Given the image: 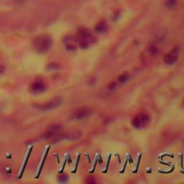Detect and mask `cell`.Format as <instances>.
Returning a JSON list of instances; mask_svg holds the SVG:
<instances>
[{"label":"cell","instance_id":"obj_10","mask_svg":"<svg viewBox=\"0 0 184 184\" xmlns=\"http://www.w3.org/2000/svg\"><path fill=\"white\" fill-rule=\"evenodd\" d=\"M132 124L133 127L136 129H140V128H141L142 127H143L139 115H137V116L135 117L134 119H133L132 122Z\"/></svg>","mask_w":184,"mask_h":184},{"label":"cell","instance_id":"obj_3","mask_svg":"<svg viewBox=\"0 0 184 184\" xmlns=\"http://www.w3.org/2000/svg\"><path fill=\"white\" fill-rule=\"evenodd\" d=\"M76 42H78V43H94L96 42V38L95 36L93 35L92 33L89 29L85 27H80L77 31Z\"/></svg>","mask_w":184,"mask_h":184},{"label":"cell","instance_id":"obj_19","mask_svg":"<svg viewBox=\"0 0 184 184\" xmlns=\"http://www.w3.org/2000/svg\"><path fill=\"white\" fill-rule=\"evenodd\" d=\"M111 157H112V155L110 154L109 155V157H108V160H107V164H106V169L104 170V171H103V173H107V171H108V168H109V163H110V160H111Z\"/></svg>","mask_w":184,"mask_h":184},{"label":"cell","instance_id":"obj_7","mask_svg":"<svg viewBox=\"0 0 184 184\" xmlns=\"http://www.w3.org/2000/svg\"><path fill=\"white\" fill-rule=\"evenodd\" d=\"M47 89V86L42 80L35 81L30 86V92L35 94H40L44 93Z\"/></svg>","mask_w":184,"mask_h":184},{"label":"cell","instance_id":"obj_31","mask_svg":"<svg viewBox=\"0 0 184 184\" xmlns=\"http://www.w3.org/2000/svg\"><path fill=\"white\" fill-rule=\"evenodd\" d=\"M164 156H171V157H173V155H169V154H164V155H163L160 157H161V158H162V157H164Z\"/></svg>","mask_w":184,"mask_h":184},{"label":"cell","instance_id":"obj_13","mask_svg":"<svg viewBox=\"0 0 184 184\" xmlns=\"http://www.w3.org/2000/svg\"><path fill=\"white\" fill-rule=\"evenodd\" d=\"M61 66L57 63H50L46 66V69L48 71H56L61 69Z\"/></svg>","mask_w":184,"mask_h":184},{"label":"cell","instance_id":"obj_20","mask_svg":"<svg viewBox=\"0 0 184 184\" xmlns=\"http://www.w3.org/2000/svg\"><path fill=\"white\" fill-rule=\"evenodd\" d=\"M141 157H142V154H141V155H140L139 157H138V160H137V163L136 169L134 170V171H133V173H137L138 168H139V166H140V160H141Z\"/></svg>","mask_w":184,"mask_h":184},{"label":"cell","instance_id":"obj_24","mask_svg":"<svg viewBox=\"0 0 184 184\" xmlns=\"http://www.w3.org/2000/svg\"><path fill=\"white\" fill-rule=\"evenodd\" d=\"M97 162H98V158L96 159V160H95V163H94V168H93V169H92V171H90V173H94V171H95V168H96V163H97Z\"/></svg>","mask_w":184,"mask_h":184},{"label":"cell","instance_id":"obj_5","mask_svg":"<svg viewBox=\"0 0 184 184\" xmlns=\"http://www.w3.org/2000/svg\"><path fill=\"white\" fill-rule=\"evenodd\" d=\"M62 129V126L60 124H55V125L50 126L49 128L46 129V131L42 134L40 137V140H52L55 138L58 134H60Z\"/></svg>","mask_w":184,"mask_h":184},{"label":"cell","instance_id":"obj_18","mask_svg":"<svg viewBox=\"0 0 184 184\" xmlns=\"http://www.w3.org/2000/svg\"><path fill=\"white\" fill-rule=\"evenodd\" d=\"M117 84L116 82H112L108 85V89L110 91H114L115 89L117 88Z\"/></svg>","mask_w":184,"mask_h":184},{"label":"cell","instance_id":"obj_28","mask_svg":"<svg viewBox=\"0 0 184 184\" xmlns=\"http://www.w3.org/2000/svg\"><path fill=\"white\" fill-rule=\"evenodd\" d=\"M173 170H174V166H173V167H172V168H171V170H170V171H168V172H163V171H160V172L163 173H170L173 172Z\"/></svg>","mask_w":184,"mask_h":184},{"label":"cell","instance_id":"obj_29","mask_svg":"<svg viewBox=\"0 0 184 184\" xmlns=\"http://www.w3.org/2000/svg\"><path fill=\"white\" fill-rule=\"evenodd\" d=\"M98 161H99V163L100 164L103 163V160H102V158H101V155H98Z\"/></svg>","mask_w":184,"mask_h":184},{"label":"cell","instance_id":"obj_30","mask_svg":"<svg viewBox=\"0 0 184 184\" xmlns=\"http://www.w3.org/2000/svg\"><path fill=\"white\" fill-rule=\"evenodd\" d=\"M128 160H129V163H133V160H132V157H131V155H128Z\"/></svg>","mask_w":184,"mask_h":184},{"label":"cell","instance_id":"obj_23","mask_svg":"<svg viewBox=\"0 0 184 184\" xmlns=\"http://www.w3.org/2000/svg\"><path fill=\"white\" fill-rule=\"evenodd\" d=\"M26 0H15V4L16 5H22L23 4Z\"/></svg>","mask_w":184,"mask_h":184},{"label":"cell","instance_id":"obj_21","mask_svg":"<svg viewBox=\"0 0 184 184\" xmlns=\"http://www.w3.org/2000/svg\"><path fill=\"white\" fill-rule=\"evenodd\" d=\"M86 182L87 183L92 184V183H95L96 180H94V178H92V177H89V178H87V179H86Z\"/></svg>","mask_w":184,"mask_h":184},{"label":"cell","instance_id":"obj_6","mask_svg":"<svg viewBox=\"0 0 184 184\" xmlns=\"http://www.w3.org/2000/svg\"><path fill=\"white\" fill-rule=\"evenodd\" d=\"M92 112V109L89 106H82L73 112L72 117L76 120H81L90 116Z\"/></svg>","mask_w":184,"mask_h":184},{"label":"cell","instance_id":"obj_32","mask_svg":"<svg viewBox=\"0 0 184 184\" xmlns=\"http://www.w3.org/2000/svg\"><path fill=\"white\" fill-rule=\"evenodd\" d=\"M160 163L161 164H164V165H167V166H171V163H163L162 162V161H160Z\"/></svg>","mask_w":184,"mask_h":184},{"label":"cell","instance_id":"obj_26","mask_svg":"<svg viewBox=\"0 0 184 184\" xmlns=\"http://www.w3.org/2000/svg\"><path fill=\"white\" fill-rule=\"evenodd\" d=\"M79 158H80V155H78V159H77V162H76V168H75V170H74V171H73V173H76V170H77V168H78V161H79Z\"/></svg>","mask_w":184,"mask_h":184},{"label":"cell","instance_id":"obj_17","mask_svg":"<svg viewBox=\"0 0 184 184\" xmlns=\"http://www.w3.org/2000/svg\"><path fill=\"white\" fill-rule=\"evenodd\" d=\"M149 52L152 55H156L158 54L159 50L155 45H151L150 49H149Z\"/></svg>","mask_w":184,"mask_h":184},{"label":"cell","instance_id":"obj_14","mask_svg":"<svg viewBox=\"0 0 184 184\" xmlns=\"http://www.w3.org/2000/svg\"><path fill=\"white\" fill-rule=\"evenodd\" d=\"M63 42L65 43V45L70 44V43H74L76 42V38L73 36L68 35V36L64 37V38L63 39Z\"/></svg>","mask_w":184,"mask_h":184},{"label":"cell","instance_id":"obj_22","mask_svg":"<svg viewBox=\"0 0 184 184\" xmlns=\"http://www.w3.org/2000/svg\"><path fill=\"white\" fill-rule=\"evenodd\" d=\"M96 84V78L94 77H92V78H90L89 81V85L90 86H94V84Z\"/></svg>","mask_w":184,"mask_h":184},{"label":"cell","instance_id":"obj_8","mask_svg":"<svg viewBox=\"0 0 184 184\" xmlns=\"http://www.w3.org/2000/svg\"><path fill=\"white\" fill-rule=\"evenodd\" d=\"M178 53H179V50H178V47L172 49L171 52H169L165 55V64L167 65H173L176 64L178 58Z\"/></svg>","mask_w":184,"mask_h":184},{"label":"cell","instance_id":"obj_2","mask_svg":"<svg viewBox=\"0 0 184 184\" xmlns=\"http://www.w3.org/2000/svg\"><path fill=\"white\" fill-rule=\"evenodd\" d=\"M63 102H64V101H63L62 98L57 96V97H54L53 99H50V101H47L45 103L34 104L33 105V107L35 108L36 109L39 110V111L49 112L60 107L62 105Z\"/></svg>","mask_w":184,"mask_h":184},{"label":"cell","instance_id":"obj_27","mask_svg":"<svg viewBox=\"0 0 184 184\" xmlns=\"http://www.w3.org/2000/svg\"><path fill=\"white\" fill-rule=\"evenodd\" d=\"M127 161H128V159H127L125 161V163H124V168L122 170V171H120V173H123L124 172V170H125L126 168V166H127Z\"/></svg>","mask_w":184,"mask_h":184},{"label":"cell","instance_id":"obj_9","mask_svg":"<svg viewBox=\"0 0 184 184\" xmlns=\"http://www.w3.org/2000/svg\"><path fill=\"white\" fill-rule=\"evenodd\" d=\"M94 30L97 33H103L106 32V30H107V25H106V22L101 21V22H99L96 24L95 27H94Z\"/></svg>","mask_w":184,"mask_h":184},{"label":"cell","instance_id":"obj_4","mask_svg":"<svg viewBox=\"0 0 184 184\" xmlns=\"http://www.w3.org/2000/svg\"><path fill=\"white\" fill-rule=\"evenodd\" d=\"M81 137V132L78 130H73L70 132L60 133L58 134L55 138L51 140L52 143H57L61 140H76L80 139Z\"/></svg>","mask_w":184,"mask_h":184},{"label":"cell","instance_id":"obj_16","mask_svg":"<svg viewBox=\"0 0 184 184\" xmlns=\"http://www.w3.org/2000/svg\"><path fill=\"white\" fill-rule=\"evenodd\" d=\"M66 49L68 52H75L77 50V46L74 43H70L66 45Z\"/></svg>","mask_w":184,"mask_h":184},{"label":"cell","instance_id":"obj_12","mask_svg":"<svg viewBox=\"0 0 184 184\" xmlns=\"http://www.w3.org/2000/svg\"><path fill=\"white\" fill-rule=\"evenodd\" d=\"M129 78V76L128 74V73L127 72H124L122 73V74H121L120 76H119L118 78V82L120 84H124L126 83V82L127 81Z\"/></svg>","mask_w":184,"mask_h":184},{"label":"cell","instance_id":"obj_1","mask_svg":"<svg viewBox=\"0 0 184 184\" xmlns=\"http://www.w3.org/2000/svg\"><path fill=\"white\" fill-rule=\"evenodd\" d=\"M52 45V39L47 35H41L37 36L33 40V46L38 53H47L50 50Z\"/></svg>","mask_w":184,"mask_h":184},{"label":"cell","instance_id":"obj_15","mask_svg":"<svg viewBox=\"0 0 184 184\" xmlns=\"http://www.w3.org/2000/svg\"><path fill=\"white\" fill-rule=\"evenodd\" d=\"M69 180V177L68 175L66 174H61L58 177V180L59 183H67Z\"/></svg>","mask_w":184,"mask_h":184},{"label":"cell","instance_id":"obj_11","mask_svg":"<svg viewBox=\"0 0 184 184\" xmlns=\"http://www.w3.org/2000/svg\"><path fill=\"white\" fill-rule=\"evenodd\" d=\"M165 4L167 8L173 10L177 6V0H166Z\"/></svg>","mask_w":184,"mask_h":184},{"label":"cell","instance_id":"obj_25","mask_svg":"<svg viewBox=\"0 0 184 184\" xmlns=\"http://www.w3.org/2000/svg\"><path fill=\"white\" fill-rule=\"evenodd\" d=\"M4 71V67L2 65H0V75L2 74Z\"/></svg>","mask_w":184,"mask_h":184}]
</instances>
